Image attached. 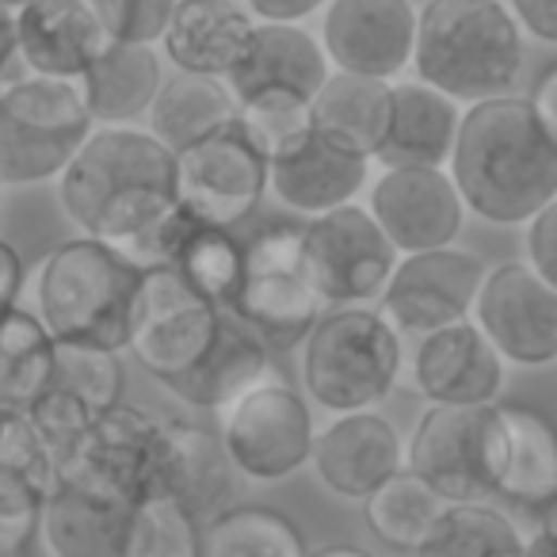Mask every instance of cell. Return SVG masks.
<instances>
[{"label":"cell","instance_id":"1","mask_svg":"<svg viewBox=\"0 0 557 557\" xmlns=\"http://www.w3.org/2000/svg\"><path fill=\"white\" fill-rule=\"evenodd\" d=\"M447 176L470 214L488 225H527L557 202V138L527 96L470 103L458 119Z\"/></svg>","mask_w":557,"mask_h":557},{"label":"cell","instance_id":"2","mask_svg":"<svg viewBox=\"0 0 557 557\" xmlns=\"http://www.w3.org/2000/svg\"><path fill=\"white\" fill-rule=\"evenodd\" d=\"M54 184L81 237L123 248L176 210V157L141 126H92Z\"/></svg>","mask_w":557,"mask_h":557},{"label":"cell","instance_id":"3","mask_svg":"<svg viewBox=\"0 0 557 557\" xmlns=\"http://www.w3.org/2000/svg\"><path fill=\"white\" fill-rule=\"evenodd\" d=\"M409 70L458 108L508 96L523 73V32L500 0H428Z\"/></svg>","mask_w":557,"mask_h":557},{"label":"cell","instance_id":"4","mask_svg":"<svg viewBox=\"0 0 557 557\" xmlns=\"http://www.w3.org/2000/svg\"><path fill=\"white\" fill-rule=\"evenodd\" d=\"M138 278L141 268L115 245L92 237L62 240L35 268L32 313L54 341L126 351Z\"/></svg>","mask_w":557,"mask_h":557},{"label":"cell","instance_id":"5","mask_svg":"<svg viewBox=\"0 0 557 557\" xmlns=\"http://www.w3.org/2000/svg\"><path fill=\"white\" fill-rule=\"evenodd\" d=\"M401 379V336L371 306L321 313L302 341V386L333 417L379 409Z\"/></svg>","mask_w":557,"mask_h":557},{"label":"cell","instance_id":"6","mask_svg":"<svg viewBox=\"0 0 557 557\" xmlns=\"http://www.w3.org/2000/svg\"><path fill=\"white\" fill-rule=\"evenodd\" d=\"M92 131L77 81H0V187H35L58 180Z\"/></svg>","mask_w":557,"mask_h":557},{"label":"cell","instance_id":"7","mask_svg":"<svg viewBox=\"0 0 557 557\" xmlns=\"http://www.w3.org/2000/svg\"><path fill=\"white\" fill-rule=\"evenodd\" d=\"M302 260V225H263L240 240V287L225 313L240 321L268 351H287L306 341L321 318Z\"/></svg>","mask_w":557,"mask_h":557},{"label":"cell","instance_id":"8","mask_svg":"<svg viewBox=\"0 0 557 557\" xmlns=\"http://www.w3.org/2000/svg\"><path fill=\"white\" fill-rule=\"evenodd\" d=\"M500 455L496 405H428L405 447V470L447 504H488L496 496Z\"/></svg>","mask_w":557,"mask_h":557},{"label":"cell","instance_id":"9","mask_svg":"<svg viewBox=\"0 0 557 557\" xmlns=\"http://www.w3.org/2000/svg\"><path fill=\"white\" fill-rule=\"evenodd\" d=\"M222 450L248 481H283L310 462L313 412L290 382L263 379L222 409Z\"/></svg>","mask_w":557,"mask_h":557},{"label":"cell","instance_id":"10","mask_svg":"<svg viewBox=\"0 0 557 557\" xmlns=\"http://www.w3.org/2000/svg\"><path fill=\"white\" fill-rule=\"evenodd\" d=\"M302 260L321 306H367L382 295L397 252L367 207L344 202L302 225Z\"/></svg>","mask_w":557,"mask_h":557},{"label":"cell","instance_id":"11","mask_svg":"<svg viewBox=\"0 0 557 557\" xmlns=\"http://www.w3.org/2000/svg\"><path fill=\"white\" fill-rule=\"evenodd\" d=\"M172 157H176V207L195 225L233 233L260 210L268 195V161L233 123Z\"/></svg>","mask_w":557,"mask_h":557},{"label":"cell","instance_id":"12","mask_svg":"<svg viewBox=\"0 0 557 557\" xmlns=\"http://www.w3.org/2000/svg\"><path fill=\"white\" fill-rule=\"evenodd\" d=\"M470 321L504 363L546 367L557 359V287L523 260L485 268Z\"/></svg>","mask_w":557,"mask_h":557},{"label":"cell","instance_id":"13","mask_svg":"<svg viewBox=\"0 0 557 557\" xmlns=\"http://www.w3.org/2000/svg\"><path fill=\"white\" fill-rule=\"evenodd\" d=\"M214 325L218 310L202 302L176 271L141 268L126 348L161 386L184 374L207 351Z\"/></svg>","mask_w":557,"mask_h":557},{"label":"cell","instance_id":"14","mask_svg":"<svg viewBox=\"0 0 557 557\" xmlns=\"http://www.w3.org/2000/svg\"><path fill=\"white\" fill-rule=\"evenodd\" d=\"M485 263L466 248H432V252L397 256L386 287L374 298L379 318L397 336H428L466 321L481 287Z\"/></svg>","mask_w":557,"mask_h":557},{"label":"cell","instance_id":"15","mask_svg":"<svg viewBox=\"0 0 557 557\" xmlns=\"http://www.w3.org/2000/svg\"><path fill=\"white\" fill-rule=\"evenodd\" d=\"M417 4L412 0H325L318 42L329 70L394 85L412 65Z\"/></svg>","mask_w":557,"mask_h":557},{"label":"cell","instance_id":"16","mask_svg":"<svg viewBox=\"0 0 557 557\" xmlns=\"http://www.w3.org/2000/svg\"><path fill=\"white\" fill-rule=\"evenodd\" d=\"M161 462V420L119 401L96 412L85 443L62 481H77L123 504H138L153 493Z\"/></svg>","mask_w":557,"mask_h":557},{"label":"cell","instance_id":"17","mask_svg":"<svg viewBox=\"0 0 557 557\" xmlns=\"http://www.w3.org/2000/svg\"><path fill=\"white\" fill-rule=\"evenodd\" d=\"M367 214L397 256L455 245L466 222L447 169H382L367 195Z\"/></svg>","mask_w":557,"mask_h":557},{"label":"cell","instance_id":"18","mask_svg":"<svg viewBox=\"0 0 557 557\" xmlns=\"http://www.w3.org/2000/svg\"><path fill=\"white\" fill-rule=\"evenodd\" d=\"M310 462L329 493L363 504L405 466V443L394 420H386L379 409L344 412L313 432Z\"/></svg>","mask_w":557,"mask_h":557},{"label":"cell","instance_id":"19","mask_svg":"<svg viewBox=\"0 0 557 557\" xmlns=\"http://www.w3.org/2000/svg\"><path fill=\"white\" fill-rule=\"evenodd\" d=\"M504 359L470 318L420 336L412 351V386L428 405H496L504 389Z\"/></svg>","mask_w":557,"mask_h":557},{"label":"cell","instance_id":"20","mask_svg":"<svg viewBox=\"0 0 557 557\" xmlns=\"http://www.w3.org/2000/svg\"><path fill=\"white\" fill-rule=\"evenodd\" d=\"M153 493L176 500L199 527L222 516L233 500V466L218 432L187 420H161V462Z\"/></svg>","mask_w":557,"mask_h":557},{"label":"cell","instance_id":"21","mask_svg":"<svg viewBox=\"0 0 557 557\" xmlns=\"http://www.w3.org/2000/svg\"><path fill=\"white\" fill-rule=\"evenodd\" d=\"M108 47L88 0H27L16 12V62L35 77L77 81Z\"/></svg>","mask_w":557,"mask_h":557},{"label":"cell","instance_id":"22","mask_svg":"<svg viewBox=\"0 0 557 557\" xmlns=\"http://www.w3.org/2000/svg\"><path fill=\"white\" fill-rule=\"evenodd\" d=\"M256 20L233 0H176L161 50L176 73L225 81L252 42Z\"/></svg>","mask_w":557,"mask_h":557},{"label":"cell","instance_id":"23","mask_svg":"<svg viewBox=\"0 0 557 557\" xmlns=\"http://www.w3.org/2000/svg\"><path fill=\"white\" fill-rule=\"evenodd\" d=\"M268 374L271 351L233 313H218V325L207 351L184 374L164 382V389L176 394L184 405H191V409L222 412L225 405H233L240 394H248Z\"/></svg>","mask_w":557,"mask_h":557},{"label":"cell","instance_id":"24","mask_svg":"<svg viewBox=\"0 0 557 557\" xmlns=\"http://www.w3.org/2000/svg\"><path fill=\"white\" fill-rule=\"evenodd\" d=\"M462 108L420 81H394L389 123L374 161L382 169H447Z\"/></svg>","mask_w":557,"mask_h":557},{"label":"cell","instance_id":"25","mask_svg":"<svg viewBox=\"0 0 557 557\" xmlns=\"http://www.w3.org/2000/svg\"><path fill=\"white\" fill-rule=\"evenodd\" d=\"M126 523L131 504L77 481H58L42 500L39 534L50 557H126Z\"/></svg>","mask_w":557,"mask_h":557},{"label":"cell","instance_id":"26","mask_svg":"<svg viewBox=\"0 0 557 557\" xmlns=\"http://www.w3.org/2000/svg\"><path fill=\"white\" fill-rule=\"evenodd\" d=\"M389 92L394 85L379 77L333 70L325 85L310 96V131L313 138L333 149L374 161L389 123Z\"/></svg>","mask_w":557,"mask_h":557},{"label":"cell","instance_id":"27","mask_svg":"<svg viewBox=\"0 0 557 557\" xmlns=\"http://www.w3.org/2000/svg\"><path fill=\"white\" fill-rule=\"evenodd\" d=\"M367 180H371V161L341 153V149L313 138V134L306 138L302 149L268 164V191L278 199V207L306 218H318L325 210L344 207V202H356Z\"/></svg>","mask_w":557,"mask_h":557},{"label":"cell","instance_id":"28","mask_svg":"<svg viewBox=\"0 0 557 557\" xmlns=\"http://www.w3.org/2000/svg\"><path fill=\"white\" fill-rule=\"evenodd\" d=\"M329 73L333 70H329L318 35L306 32L302 24H256L252 42H248L237 70L225 77V85L237 100L263 92V88H287V92L310 100L325 85Z\"/></svg>","mask_w":557,"mask_h":557},{"label":"cell","instance_id":"29","mask_svg":"<svg viewBox=\"0 0 557 557\" xmlns=\"http://www.w3.org/2000/svg\"><path fill=\"white\" fill-rule=\"evenodd\" d=\"M161 88V54L157 47L108 42L92 65L77 77V92L92 126H134L146 119Z\"/></svg>","mask_w":557,"mask_h":557},{"label":"cell","instance_id":"30","mask_svg":"<svg viewBox=\"0 0 557 557\" xmlns=\"http://www.w3.org/2000/svg\"><path fill=\"white\" fill-rule=\"evenodd\" d=\"M500 478H496V496L527 511H549L557 500V440L554 428L542 412L527 405H500Z\"/></svg>","mask_w":557,"mask_h":557},{"label":"cell","instance_id":"31","mask_svg":"<svg viewBox=\"0 0 557 557\" xmlns=\"http://www.w3.org/2000/svg\"><path fill=\"white\" fill-rule=\"evenodd\" d=\"M237 119V96L218 77H195V73H176L161 81L153 103L146 111V131L161 141L164 149L180 153L191 141L222 131Z\"/></svg>","mask_w":557,"mask_h":557},{"label":"cell","instance_id":"32","mask_svg":"<svg viewBox=\"0 0 557 557\" xmlns=\"http://www.w3.org/2000/svg\"><path fill=\"white\" fill-rule=\"evenodd\" d=\"M54 336L32 310H0V412H24L42 389H50Z\"/></svg>","mask_w":557,"mask_h":557},{"label":"cell","instance_id":"33","mask_svg":"<svg viewBox=\"0 0 557 557\" xmlns=\"http://www.w3.org/2000/svg\"><path fill=\"white\" fill-rule=\"evenodd\" d=\"M412 557H523V531L493 504H447Z\"/></svg>","mask_w":557,"mask_h":557},{"label":"cell","instance_id":"34","mask_svg":"<svg viewBox=\"0 0 557 557\" xmlns=\"http://www.w3.org/2000/svg\"><path fill=\"white\" fill-rule=\"evenodd\" d=\"M306 539L295 519L263 504L225 508L202 527L199 557H306Z\"/></svg>","mask_w":557,"mask_h":557},{"label":"cell","instance_id":"35","mask_svg":"<svg viewBox=\"0 0 557 557\" xmlns=\"http://www.w3.org/2000/svg\"><path fill=\"white\" fill-rule=\"evenodd\" d=\"M443 508H447V500L401 466L394 478L382 481L363 500V519L382 546L397 549V554H412Z\"/></svg>","mask_w":557,"mask_h":557},{"label":"cell","instance_id":"36","mask_svg":"<svg viewBox=\"0 0 557 557\" xmlns=\"http://www.w3.org/2000/svg\"><path fill=\"white\" fill-rule=\"evenodd\" d=\"M169 268L202 302L225 313L240 287V237L230 230H210V225L191 222Z\"/></svg>","mask_w":557,"mask_h":557},{"label":"cell","instance_id":"37","mask_svg":"<svg viewBox=\"0 0 557 557\" xmlns=\"http://www.w3.org/2000/svg\"><path fill=\"white\" fill-rule=\"evenodd\" d=\"M245 141L263 161H283L310 138V100L287 88H263V92L240 96L237 119H233Z\"/></svg>","mask_w":557,"mask_h":557},{"label":"cell","instance_id":"38","mask_svg":"<svg viewBox=\"0 0 557 557\" xmlns=\"http://www.w3.org/2000/svg\"><path fill=\"white\" fill-rule=\"evenodd\" d=\"M50 386L81 397L92 412H103L123 401V389H126L123 359H119V351L92 348V344L54 341Z\"/></svg>","mask_w":557,"mask_h":557},{"label":"cell","instance_id":"39","mask_svg":"<svg viewBox=\"0 0 557 557\" xmlns=\"http://www.w3.org/2000/svg\"><path fill=\"white\" fill-rule=\"evenodd\" d=\"M202 527L161 493L131 504L126 523V557H199Z\"/></svg>","mask_w":557,"mask_h":557},{"label":"cell","instance_id":"40","mask_svg":"<svg viewBox=\"0 0 557 557\" xmlns=\"http://www.w3.org/2000/svg\"><path fill=\"white\" fill-rule=\"evenodd\" d=\"M27 424L35 428V435H39V443L47 447V455L54 458L58 466V481H62V473L73 466V458H77L81 443H85L88 428H92L96 412L88 409L81 397L65 394V389H42L39 397H35L32 405L24 409Z\"/></svg>","mask_w":557,"mask_h":557},{"label":"cell","instance_id":"41","mask_svg":"<svg viewBox=\"0 0 557 557\" xmlns=\"http://www.w3.org/2000/svg\"><path fill=\"white\" fill-rule=\"evenodd\" d=\"M0 470L27 481L35 493L50 496L58 488V466L39 443L24 412H0Z\"/></svg>","mask_w":557,"mask_h":557},{"label":"cell","instance_id":"42","mask_svg":"<svg viewBox=\"0 0 557 557\" xmlns=\"http://www.w3.org/2000/svg\"><path fill=\"white\" fill-rule=\"evenodd\" d=\"M108 42L157 47L172 20L176 0H88Z\"/></svg>","mask_w":557,"mask_h":557},{"label":"cell","instance_id":"43","mask_svg":"<svg viewBox=\"0 0 557 557\" xmlns=\"http://www.w3.org/2000/svg\"><path fill=\"white\" fill-rule=\"evenodd\" d=\"M47 496L27 481L0 470V557H24L39 539V516Z\"/></svg>","mask_w":557,"mask_h":557},{"label":"cell","instance_id":"44","mask_svg":"<svg viewBox=\"0 0 557 557\" xmlns=\"http://www.w3.org/2000/svg\"><path fill=\"white\" fill-rule=\"evenodd\" d=\"M527 268L557 287V202L542 207L527 222Z\"/></svg>","mask_w":557,"mask_h":557},{"label":"cell","instance_id":"45","mask_svg":"<svg viewBox=\"0 0 557 557\" xmlns=\"http://www.w3.org/2000/svg\"><path fill=\"white\" fill-rule=\"evenodd\" d=\"M504 9L523 35L546 42V47L557 42V0H508Z\"/></svg>","mask_w":557,"mask_h":557},{"label":"cell","instance_id":"46","mask_svg":"<svg viewBox=\"0 0 557 557\" xmlns=\"http://www.w3.org/2000/svg\"><path fill=\"white\" fill-rule=\"evenodd\" d=\"M256 24H302L313 12L325 9V0H233Z\"/></svg>","mask_w":557,"mask_h":557},{"label":"cell","instance_id":"47","mask_svg":"<svg viewBox=\"0 0 557 557\" xmlns=\"http://www.w3.org/2000/svg\"><path fill=\"white\" fill-rule=\"evenodd\" d=\"M527 103H531L534 119L557 138V65H549V70L542 73L539 85H534L531 96H527Z\"/></svg>","mask_w":557,"mask_h":557},{"label":"cell","instance_id":"48","mask_svg":"<svg viewBox=\"0 0 557 557\" xmlns=\"http://www.w3.org/2000/svg\"><path fill=\"white\" fill-rule=\"evenodd\" d=\"M20 287H24V260L9 240H0V310L16 306Z\"/></svg>","mask_w":557,"mask_h":557},{"label":"cell","instance_id":"49","mask_svg":"<svg viewBox=\"0 0 557 557\" xmlns=\"http://www.w3.org/2000/svg\"><path fill=\"white\" fill-rule=\"evenodd\" d=\"M16 65V12L0 9V81L12 77Z\"/></svg>","mask_w":557,"mask_h":557},{"label":"cell","instance_id":"50","mask_svg":"<svg viewBox=\"0 0 557 557\" xmlns=\"http://www.w3.org/2000/svg\"><path fill=\"white\" fill-rule=\"evenodd\" d=\"M523 557H557L554 523H549V519H542L531 534H523Z\"/></svg>","mask_w":557,"mask_h":557},{"label":"cell","instance_id":"51","mask_svg":"<svg viewBox=\"0 0 557 557\" xmlns=\"http://www.w3.org/2000/svg\"><path fill=\"white\" fill-rule=\"evenodd\" d=\"M306 557H374L359 546H348V542H333V546H318V549H306Z\"/></svg>","mask_w":557,"mask_h":557},{"label":"cell","instance_id":"52","mask_svg":"<svg viewBox=\"0 0 557 557\" xmlns=\"http://www.w3.org/2000/svg\"><path fill=\"white\" fill-rule=\"evenodd\" d=\"M24 4H27V0H0V9H4V12H20Z\"/></svg>","mask_w":557,"mask_h":557},{"label":"cell","instance_id":"53","mask_svg":"<svg viewBox=\"0 0 557 557\" xmlns=\"http://www.w3.org/2000/svg\"><path fill=\"white\" fill-rule=\"evenodd\" d=\"M0 191H4V187H0Z\"/></svg>","mask_w":557,"mask_h":557}]
</instances>
